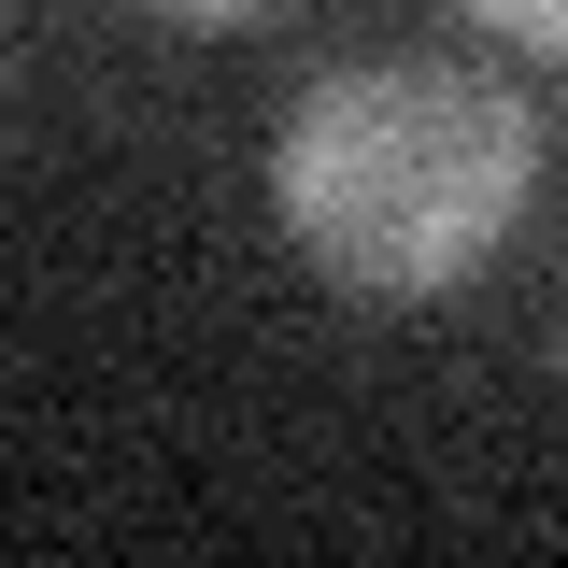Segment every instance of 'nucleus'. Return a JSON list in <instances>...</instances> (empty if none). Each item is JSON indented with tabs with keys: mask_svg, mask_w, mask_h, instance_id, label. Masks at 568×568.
Segmentation results:
<instances>
[{
	"mask_svg": "<svg viewBox=\"0 0 568 568\" xmlns=\"http://www.w3.org/2000/svg\"><path fill=\"white\" fill-rule=\"evenodd\" d=\"M540 200V114L469 58H342L271 129V213L298 271L342 298L426 313Z\"/></svg>",
	"mask_w": 568,
	"mask_h": 568,
	"instance_id": "f257e3e1",
	"label": "nucleus"
},
{
	"mask_svg": "<svg viewBox=\"0 0 568 568\" xmlns=\"http://www.w3.org/2000/svg\"><path fill=\"white\" fill-rule=\"evenodd\" d=\"M469 29H497L511 58H568V0H455Z\"/></svg>",
	"mask_w": 568,
	"mask_h": 568,
	"instance_id": "f03ea898",
	"label": "nucleus"
},
{
	"mask_svg": "<svg viewBox=\"0 0 568 568\" xmlns=\"http://www.w3.org/2000/svg\"><path fill=\"white\" fill-rule=\"evenodd\" d=\"M142 14H171V29H256L271 0H142Z\"/></svg>",
	"mask_w": 568,
	"mask_h": 568,
	"instance_id": "7ed1b4c3",
	"label": "nucleus"
},
{
	"mask_svg": "<svg viewBox=\"0 0 568 568\" xmlns=\"http://www.w3.org/2000/svg\"><path fill=\"white\" fill-rule=\"evenodd\" d=\"M555 355H568V313H555Z\"/></svg>",
	"mask_w": 568,
	"mask_h": 568,
	"instance_id": "20e7f679",
	"label": "nucleus"
}]
</instances>
